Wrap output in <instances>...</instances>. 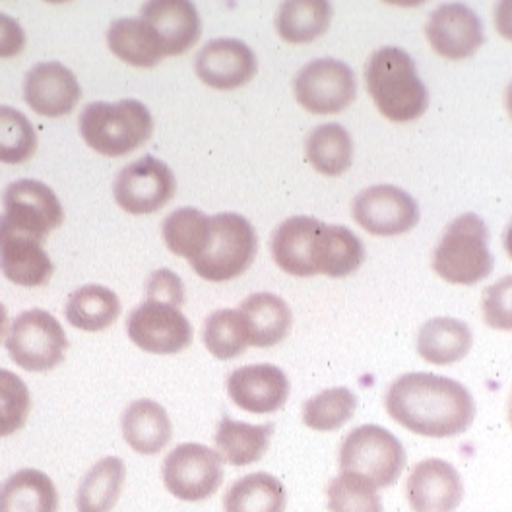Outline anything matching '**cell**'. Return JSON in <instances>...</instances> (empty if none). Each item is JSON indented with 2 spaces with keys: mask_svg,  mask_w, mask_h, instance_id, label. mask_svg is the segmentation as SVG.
Segmentation results:
<instances>
[{
  "mask_svg": "<svg viewBox=\"0 0 512 512\" xmlns=\"http://www.w3.org/2000/svg\"><path fill=\"white\" fill-rule=\"evenodd\" d=\"M386 412L404 429L431 439L456 437L476 419V402L464 384L431 373H406L384 398Z\"/></svg>",
  "mask_w": 512,
  "mask_h": 512,
  "instance_id": "6da1fadb",
  "label": "cell"
},
{
  "mask_svg": "<svg viewBox=\"0 0 512 512\" xmlns=\"http://www.w3.org/2000/svg\"><path fill=\"white\" fill-rule=\"evenodd\" d=\"M367 92L392 123H410L429 107V94L417 76L416 63L400 47L375 51L365 66Z\"/></svg>",
  "mask_w": 512,
  "mask_h": 512,
  "instance_id": "7a4b0ae2",
  "label": "cell"
},
{
  "mask_svg": "<svg viewBox=\"0 0 512 512\" xmlns=\"http://www.w3.org/2000/svg\"><path fill=\"white\" fill-rule=\"evenodd\" d=\"M78 123L84 142L107 158L132 154L144 146L154 132L152 113L136 99L90 103L84 107Z\"/></svg>",
  "mask_w": 512,
  "mask_h": 512,
  "instance_id": "3957f363",
  "label": "cell"
},
{
  "mask_svg": "<svg viewBox=\"0 0 512 512\" xmlns=\"http://www.w3.org/2000/svg\"><path fill=\"white\" fill-rule=\"evenodd\" d=\"M256 251L253 225L239 214H218L210 218L206 239L189 262L202 280L229 282L249 270Z\"/></svg>",
  "mask_w": 512,
  "mask_h": 512,
  "instance_id": "277c9868",
  "label": "cell"
},
{
  "mask_svg": "<svg viewBox=\"0 0 512 512\" xmlns=\"http://www.w3.org/2000/svg\"><path fill=\"white\" fill-rule=\"evenodd\" d=\"M493 264L489 229L476 214L456 218L433 251V268L448 284L474 286L493 272Z\"/></svg>",
  "mask_w": 512,
  "mask_h": 512,
  "instance_id": "5b68a950",
  "label": "cell"
},
{
  "mask_svg": "<svg viewBox=\"0 0 512 512\" xmlns=\"http://www.w3.org/2000/svg\"><path fill=\"white\" fill-rule=\"evenodd\" d=\"M340 474H355L377 489L392 487L406 468V450L400 439L381 425L353 429L340 447Z\"/></svg>",
  "mask_w": 512,
  "mask_h": 512,
  "instance_id": "8992f818",
  "label": "cell"
},
{
  "mask_svg": "<svg viewBox=\"0 0 512 512\" xmlns=\"http://www.w3.org/2000/svg\"><path fill=\"white\" fill-rule=\"evenodd\" d=\"M6 350L24 371L47 373L63 363L68 338L61 322L53 315L33 309L12 322L6 336Z\"/></svg>",
  "mask_w": 512,
  "mask_h": 512,
  "instance_id": "52a82bcc",
  "label": "cell"
},
{
  "mask_svg": "<svg viewBox=\"0 0 512 512\" xmlns=\"http://www.w3.org/2000/svg\"><path fill=\"white\" fill-rule=\"evenodd\" d=\"M161 476L173 497L187 503L204 501L224 483V460L212 448L185 443L167 454Z\"/></svg>",
  "mask_w": 512,
  "mask_h": 512,
  "instance_id": "ba28073f",
  "label": "cell"
},
{
  "mask_svg": "<svg viewBox=\"0 0 512 512\" xmlns=\"http://www.w3.org/2000/svg\"><path fill=\"white\" fill-rule=\"evenodd\" d=\"M177 191V181L167 163L144 156L132 161L115 179L113 196L132 216L154 214L167 206Z\"/></svg>",
  "mask_w": 512,
  "mask_h": 512,
  "instance_id": "9c48e42d",
  "label": "cell"
},
{
  "mask_svg": "<svg viewBox=\"0 0 512 512\" xmlns=\"http://www.w3.org/2000/svg\"><path fill=\"white\" fill-rule=\"evenodd\" d=\"M293 88L299 105L315 115L342 113L357 94L352 68L334 59H319L303 66Z\"/></svg>",
  "mask_w": 512,
  "mask_h": 512,
  "instance_id": "30bf717a",
  "label": "cell"
},
{
  "mask_svg": "<svg viewBox=\"0 0 512 512\" xmlns=\"http://www.w3.org/2000/svg\"><path fill=\"white\" fill-rule=\"evenodd\" d=\"M127 332L134 346L158 355L183 352L192 342L189 319L177 307L156 301H146L128 315Z\"/></svg>",
  "mask_w": 512,
  "mask_h": 512,
  "instance_id": "8fae6325",
  "label": "cell"
},
{
  "mask_svg": "<svg viewBox=\"0 0 512 512\" xmlns=\"http://www.w3.org/2000/svg\"><path fill=\"white\" fill-rule=\"evenodd\" d=\"M353 218L367 233L392 237L416 227L419 208L408 192L394 185H377L357 194Z\"/></svg>",
  "mask_w": 512,
  "mask_h": 512,
  "instance_id": "7c38bea8",
  "label": "cell"
},
{
  "mask_svg": "<svg viewBox=\"0 0 512 512\" xmlns=\"http://www.w3.org/2000/svg\"><path fill=\"white\" fill-rule=\"evenodd\" d=\"M2 204L4 214L0 216L8 224L43 239H47V235L59 229L64 222V210L57 194L41 181H14L4 191Z\"/></svg>",
  "mask_w": 512,
  "mask_h": 512,
  "instance_id": "4fadbf2b",
  "label": "cell"
},
{
  "mask_svg": "<svg viewBox=\"0 0 512 512\" xmlns=\"http://www.w3.org/2000/svg\"><path fill=\"white\" fill-rule=\"evenodd\" d=\"M43 237L22 231L0 216V270L22 288H41L53 278V262L43 249Z\"/></svg>",
  "mask_w": 512,
  "mask_h": 512,
  "instance_id": "5bb4252c",
  "label": "cell"
},
{
  "mask_svg": "<svg viewBox=\"0 0 512 512\" xmlns=\"http://www.w3.org/2000/svg\"><path fill=\"white\" fill-rule=\"evenodd\" d=\"M429 45L448 61H462L478 53L483 45L480 16L460 2L441 4L431 12L425 26Z\"/></svg>",
  "mask_w": 512,
  "mask_h": 512,
  "instance_id": "9a60e30c",
  "label": "cell"
},
{
  "mask_svg": "<svg viewBox=\"0 0 512 512\" xmlns=\"http://www.w3.org/2000/svg\"><path fill=\"white\" fill-rule=\"evenodd\" d=\"M227 394L245 412L274 414L288 402V375L270 363L247 365L229 375Z\"/></svg>",
  "mask_w": 512,
  "mask_h": 512,
  "instance_id": "2e32d148",
  "label": "cell"
},
{
  "mask_svg": "<svg viewBox=\"0 0 512 512\" xmlns=\"http://www.w3.org/2000/svg\"><path fill=\"white\" fill-rule=\"evenodd\" d=\"M198 78L214 90H237L256 76L258 63L251 47L239 39H214L196 57Z\"/></svg>",
  "mask_w": 512,
  "mask_h": 512,
  "instance_id": "e0dca14e",
  "label": "cell"
},
{
  "mask_svg": "<svg viewBox=\"0 0 512 512\" xmlns=\"http://www.w3.org/2000/svg\"><path fill=\"white\" fill-rule=\"evenodd\" d=\"M462 499L464 483L447 460L427 458L408 478V503L414 512H454Z\"/></svg>",
  "mask_w": 512,
  "mask_h": 512,
  "instance_id": "ac0fdd59",
  "label": "cell"
},
{
  "mask_svg": "<svg viewBox=\"0 0 512 512\" xmlns=\"http://www.w3.org/2000/svg\"><path fill=\"white\" fill-rule=\"evenodd\" d=\"M26 103L41 117H64L82 97V88L72 70L61 63H39L24 80Z\"/></svg>",
  "mask_w": 512,
  "mask_h": 512,
  "instance_id": "d6986e66",
  "label": "cell"
},
{
  "mask_svg": "<svg viewBox=\"0 0 512 512\" xmlns=\"http://www.w3.org/2000/svg\"><path fill=\"white\" fill-rule=\"evenodd\" d=\"M140 16L158 33L165 57L187 53L200 39V16L189 0H152Z\"/></svg>",
  "mask_w": 512,
  "mask_h": 512,
  "instance_id": "ffe728a7",
  "label": "cell"
},
{
  "mask_svg": "<svg viewBox=\"0 0 512 512\" xmlns=\"http://www.w3.org/2000/svg\"><path fill=\"white\" fill-rule=\"evenodd\" d=\"M320 225L317 218L311 216H295L289 218L274 231L272 235V256L274 262L291 276L311 278L317 276L313 256L315 241Z\"/></svg>",
  "mask_w": 512,
  "mask_h": 512,
  "instance_id": "44dd1931",
  "label": "cell"
},
{
  "mask_svg": "<svg viewBox=\"0 0 512 512\" xmlns=\"http://www.w3.org/2000/svg\"><path fill=\"white\" fill-rule=\"evenodd\" d=\"M239 313L243 315L249 346L272 348L284 342L291 332V309L288 303L274 293H255L243 301Z\"/></svg>",
  "mask_w": 512,
  "mask_h": 512,
  "instance_id": "7402d4cb",
  "label": "cell"
},
{
  "mask_svg": "<svg viewBox=\"0 0 512 512\" xmlns=\"http://www.w3.org/2000/svg\"><path fill=\"white\" fill-rule=\"evenodd\" d=\"M128 447L138 454H160L173 439V425L163 406L154 400H136L121 417Z\"/></svg>",
  "mask_w": 512,
  "mask_h": 512,
  "instance_id": "603a6c76",
  "label": "cell"
},
{
  "mask_svg": "<svg viewBox=\"0 0 512 512\" xmlns=\"http://www.w3.org/2000/svg\"><path fill=\"white\" fill-rule=\"evenodd\" d=\"M363 260L365 247L348 227L320 225L313 256L317 274H324L330 278H344L359 270Z\"/></svg>",
  "mask_w": 512,
  "mask_h": 512,
  "instance_id": "cb8c5ba5",
  "label": "cell"
},
{
  "mask_svg": "<svg viewBox=\"0 0 512 512\" xmlns=\"http://www.w3.org/2000/svg\"><path fill=\"white\" fill-rule=\"evenodd\" d=\"M474 336L464 320L437 317L423 324L417 336V353L433 365H452L472 350Z\"/></svg>",
  "mask_w": 512,
  "mask_h": 512,
  "instance_id": "d4e9b609",
  "label": "cell"
},
{
  "mask_svg": "<svg viewBox=\"0 0 512 512\" xmlns=\"http://www.w3.org/2000/svg\"><path fill=\"white\" fill-rule=\"evenodd\" d=\"M272 435L274 423L251 425L224 417L216 431V448L227 464L243 468L255 464L268 452Z\"/></svg>",
  "mask_w": 512,
  "mask_h": 512,
  "instance_id": "484cf974",
  "label": "cell"
},
{
  "mask_svg": "<svg viewBox=\"0 0 512 512\" xmlns=\"http://www.w3.org/2000/svg\"><path fill=\"white\" fill-rule=\"evenodd\" d=\"M107 45L123 63L152 68L165 57L160 37L142 18L115 20L107 30Z\"/></svg>",
  "mask_w": 512,
  "mask_h": 512,
  "instance_id": "4316f807",
  "label": "cell"
},
{
  "mask_svg": "<svg viewBox=\"0 0 512 512\" xmlns=\"http://www.w3.org/2000/svg\"><path fill=\"white\" fill-rule=\"evenodd\" d=\"M0 512H59V493L39 470H20L0 485Z\"/></svg>",
  "mask_w": 512,
  "mask_h": 512,
  "instance_id": "83f0119b",
  "label": "cell"
},
{
  "mask_svg": "<svg viewBox=\"0 0 512 512\" xmlns=\"http://www.w3.org/2000/svg\"><path fill=\"white\" fill-rule=\"evenodd\" d=\"M127 480V466L117 456H107L84 476L76 493L78 512H111L115 509L123 485Z\"/></svg>",
  "mask_w": 512,
  "mask_h": 512,
  "instance_id": "f1b7e54d",
  "label": "cell"
},
{
  "mask_svg": "<svg viewBox=\"0 0 512 512\" xmlns=\"http://www.w3.org/2000/svg\"><path fill=\"white\" fill-rule=\"evenodd\" d=\"M332 16L326 0H288L276 14V30L291 45L311 43L328 32Z\"/></svg>",
  "mask_w": 512,
  "mask_h": 512,
  "instance_id": "f546056e",
  "label": "cell"
},
{
  "mask_svg": "<svg viewBox=\"0 0 512 512\" xmlns=\"http://www.w3.org/2000/svg\"><path fill=\"white\" fill-rule=\"evenodd\" d=\"M288 493L282 481L266 472L235 481L224 497L225 512H286Z\"/></svg>",
  "mask_w": 512,
  "mask_h": 512,
  "instance_id": "4dcf8cb0",
  "label": "cell"
},
{
  "mask_svg": "<svg viewBox=\"0 0 512 512\" xmlns=\"http://www.w3.org/2000/svg\"><path fill=\"white\" fill-rule=\"evenodd\" d=\"M66 320L86 332H101L121 315V301L115 291L103 286H84L76 289L66 303Z\"/></svg>",
  "mask_w": 512,
  "mask_h": 512,
  "instance_id": "1f68e13d",
  "label": "cell"
},
{
  "mask_svg": "<svg viewBox=\"0 0 512 512\" xmlns=\"http://www.w3.org/2000/svg\"><path fill=\"white\" fill-rule=\"evenodd\" d=\"M305 152L307 160L319 173L328 177H338L346 173L352 165V136L342 125H320L307 138Z\"/></svg>",
  "mask_w": 512,
  "mask_h": 512,
  "instance_id": "d6a6232c",
  "label": "cell"
},
{
  "mask_svg": "<svg viewBox=\"0 0 512 512\" xmlns=\"http://www.w3.org/2000/svg\"><path fill=\"white\" fill-rule=\"evenodd\" d=\"M355 410H357L355 392L344 386L328 388L305 402L303 423L313 431L330 433L344 427L352 419Z\"/></svg>",
  "mask_w": 512,
  "mask_h": 512,
  "instance_id": "836d02e7",
  "label": "cell"
},
{
  "mask_svg": "<svg viewBox=\"0 0 512 512\" xmlns=\"http://www.w3.org/2000/svg\"><path fill=\"white\" fill-rule=\"evenodd\" d=\"M204 346L214 357L224 361L247 352L249 336L239 309H222L206 319Z\"/></svg>",
  "mask_w": 512,
  "mask_h": 512,
  "instance_id": "e575fe53",
  "label": "cell"
},
{
  "mask_svg": "<svg viewBox=\"0 0 512 512\" xmlns=\"http://www.w3.org/2000/svg\"><path fill=\"white\" fill-rule=\"evenodd\" d=\"M37 152V132L30 119L14 107L0 105V161L18 165Z\"/></svg>",
  "mask_w": 512,
  "mask_h": 512,
  "instance_id": "d590c367",
  "label": "cell"
},
{
  "mask_svg": "<svg viewBox=\"0 0 512 512\" xmlns=\"http://www.w3.org/2000/svg\"><path fill=\"white\" fill-rule=\"evenodd\" d=\"M210 218L200 210L181 208L169 214L163 222V239L173 255L191 260L206 239Z\"/></svg>",
  "mask_w": 512,
  "mask_h": 512,
  "instance_id": "8d00e7d4",
  "label": "cell"
},
{
  "mask_svg": "<svg viewBox=\"0 0 512 512\" xmlns=\"http://www.w3.org/2000/svg\"><path fill=\"white\" fill-rule=\"evenodd\" d=\"M328 511L383 512V499L377 487L355 474H340L328 483Z\"/></svg>",
  "mask_w": 512,
  "mask_h": 512,
  "instance_id": "74e56055",
  "label": "cell"
},
{
  "mask_svg": "<svg viewBox=\"0 0 512 512\" xmlns=\"http://www.w3.org/2000/svg\"><path fill=\"white\" fill-rule=\"evenodd\" d=\"M32 412V396L26 383L12 371L0 369V437L20 431Z\"/></svg>",
  "mask_w": 512,
  "mask_h": 512,
  "instance_id": "f35d334b",
  "label": "cell"
},
{
  "mask_svg": "<svg viewBox=\"0 0 512 512\" xmlns=\"http://www.w3.org/2000/svg\"><path fill=\"white\" fill-rule=\"evenodd\" d=\"M511 278L487 289L483 297V317L493 328L511 330Z\"/></svg>",
  "mask_w": 512,
  "mask_h": 512,
  "instance_id": "ab89813d",
  "label": "cell"
},
{
  "mask_svg": "<svg viewBox=\"0 0 512 512\" xmlns=\"http://www.w3.org/2000/svg\"><path fill=\"white\" fill-rule=\"evenodd\" d=\"M146 301L165 303L181 309L185 303V286L181 278L167 268L156 270L146 284Z\"/></svg>",
  "mask_w": 512,
  "mask_h": 512,
  "instance_id": "60d3db41",
  "label": "cell"
},
{
  "mask_svg": "<svg viewBox=\"0 0 512 512\" xmlns=\"http://www.w3.org/2000/svg\"><path fill=\"white\" fill-rule=\"evenodd\" d=\"M26 47V33L22 26L0 12V59H14Z\"/></svg>",
  "mask_w": 512,
  "mask_h": 512,
  "instance_id": "b9f144b4",
  "label": "cell"
},
{
  "mask_svg": "<svg viewBox=\"0 0 512 512\" xmlns=\"http://www.w3.org/2000/svg\"><path fill=\"white\" fill-rule=\"evenodd\" d=\"M6 330H8V313H6L4 305L0 303V340L6 336Z\"/></svg>",
  "mask_w": 512,
  "mask_h": 512,
  "instance_id": "7bdbcfd3",
  "label": "cell"
}]
</instances>
